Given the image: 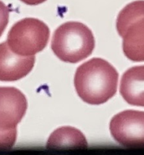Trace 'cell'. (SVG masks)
I'll use <instances>...</instances> for the list:
<instances>
[{
    "instance_id": "1",
    "label": "cell",
    "mask_w": 144,
    "mask_h": 155,
    "mask_svg": "<svg viewBox=\"0 0 144 155\" xmlns=\"http://www.w3.org/2000/svg\"><path fill=\"white\" fill-rule=\"evenodd\" d=\"M118 73L107 61L94 58L77 69L74 83L78 96L86 103L98 105L109 101L117 92Z\"/></svg>"
},
{
    "instance_id": "2",
    "label": "cell",
    "mask_w": 144,
    "mask_h": 155,
    "mask_svg": "<svg viewBox=\"0 0 144 155\" xmlns=\"http://www.w3.org/2000/svg\"><path fill=\"white\" fill-rule=\"evenodd\" d=\"M51 48L62 61L75 64L92 54L95 39L90 29L80 22L69 21L54 32Z\"/></svg>"
},
{
    "instance_id": "3",
    "label": "cell",
    "mask_w": 144,
    "mask_h": 155,
    "mask_svg": "<svg viewBox=\"0 0 144 155\" xmlns=\"http://www.w3.org/2000/svg\"><path fill=\"white\" fill-rule=\"evenodd\" d=\"M118 34L123 38V51L133 61H144V0L127 5L116 21Z\"/></svg>"
},
{
    "instance_id": "4",
    "label": "cell",
    "mask_w": 144,
    "mask_h": 155,
    "mask_svg": "<svg viewBox=\"0 0 144 155\" xmlns=\"http://www.w3.org/2000/svg\"><path fill=\"white\" fill-rule=\"evenodd\" d=\"M49 28L39 19L27 18L13 25L8 34L9 48L21 56H32L45 48L49 39Z\"/></svg>"
},
{
    "instance_id": "5",
    "label": "cell",
    "mask_w": 144,
    "mask_h": 155,
    "mask_svg": "<svg viewBox=\"0 0 144 155\" xmlns=\"http://www.w3.org/2000/svg\"><path fill=\"white\" fill-rule=\"evenodd\" d=\"M109 130L113 139L125 147H144V111L127 110L111 120Z\"/></svg>"
},
{
    "instance_id": "6",
    "label": "cell",
    "mask_w": 144,
    "mask_h": 155,
    "mask_svg": "<svg viewBox=\"0 0 144 155\" xmlns=\"http://www.w3.org/2000/svg\"><path fill=\"white\" fill-rule=\"evenodd\" d=\"M27 109V98L19 89L0 87V130L16 128Z\"/></svg>"
},
{
    "instance_id": "7",
    "label": "cell",
    "mask_w": 144,
    "mask_h": 155,
    "mask_svg": "<svg viewBox=\"0 0 144 155\" xmlns=\"http://www.w3.org/2000/svg\"><path fill=\"white\" fill-rule=\"evenodd\" d=\"M34 64V55H19L10 49L7 42L0 44V81L21 80L32 71Z\"/></svg>"
},
{
    "instance_id": "8",
    "label": "cell",
    "mask_w": 144,
    "mask_h": 155,
    "mask_svg": "<svg viewBox=\"0 0 144 155\" xmlns=\"http://www.w3.org/2000/svg\"><path fill=\"white\" fill-rule=\"evenodd\" d=\"M120 93L128 104L144 107V65L133 67L123 74Z\"/></svg>"
},
{
    "instance_id": "9",
    "label": "cell",
    "mask_w": 144,
    "mask_h": 155,
    "mask_svg": "<svg viewBox=\"0 0 144 155\" xmlns=\"http://www.w3.org/2000/svg\"><path fill=\"white\" fill-rule=\"evenodd\" d=\"M84 135L79 130L71 127H63L55 130L47 141L49 148H87Z\"/></svg>"
},
{
    "instance_id": "10",
    "label": "cell",
    "mask_w": 144,
    "mask_h": 155,
    "mask_svg": "<svg viewBox=\"0 0 144 155\" xmlns=\"http://www.w3.org/2000/svg\"><path fill=\"white\" fill-rule=\"evenodd\" d=\"M17 139V128L8 130H0V149L12 148Z\"/></svg>"
},
{
    "instance_id": "11",
    "label": "cell",
    "mask_w": 144,
    "mask_h": 155,
    "mask_svg": "<svg viewBox=\"0 0 144 155\" xmlns=\"http://www.w3.org/2000/svg\"><path fill=\"white\" fill-rule=\"evenodd\" d=\"M9 19V8L4 2L0 1V37L5 30Z\"/></svg>"
},
{
    "instance_id": "12",
    "label": "cell",
    "mask_w": 144,
    "mask_h": 155,
    "mask_svg": "<svg viewBox=\"0 0 144 155\" xmlns=\"http://www.w3.org/2000/svg\"><path fill=\"white\" fill-rule=\"evenodd\" d=\"M21 1L27 5H36L42 4V2H45L46 0H21Z\"/></svg>"
}]
</instances>
